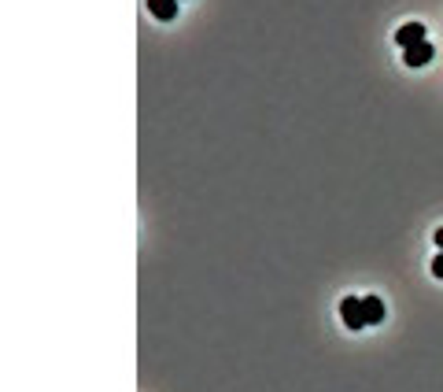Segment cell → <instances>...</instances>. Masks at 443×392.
I'll return each instance as SVG.
<instances>
[{"label":"cell","mask_w":443,"mask_h":392,"mask_svg":"<svg viewBox=\"0 0 443 392\" xmlns=\"http://www.w3.org/2000/svg\"><path fill=\"white\" fill-rule=\"evenodd\" d=\"M436 244H439V248H443V226H439V230H436Z\"/></svg>","instance_id":"52a82bcc"},{"label":"cell","mask_w":443,"mask_h":392,"mask_svg":"<svg viewBox=\"0 0 443 392\" xmlns=\"http://www.w3.org/2000/svg\"><path fill=\"white\" fill-rule=\"evenodd\" d=\"M418 41H425V26H421V23H403V26L396 30V45L410 48V45H418Z\"/></svg>","instance_id":"3957f363"},{"label":"cell","mask_w":443,"mask_h":392,"mask_svg":"<svg viewBox=\"0 0 443 392\" xmlns=\"http://www.w3.org/2000/svg\"><path fill=\"white\" fill-rule=\"evenodd\" d=\"M432 274H436V277H443V248H439V255L432 259Z\"/></svg>","instance_id":"8992f818"},{"label":"cell","mask_w":443,"mask_h":392,"mask_svg":"<svg viewBox=\"0 0 443 392\" xmlns=\"http://www.w3.org/2000/svg\"><path fill=\"white\" fill-rule=\"evenodd\" d=\"M362 315H366V325H381L384 322V300L381 296H362Z\"/></svg>","instance_id":"277c9868"},{"label":"cell","mask_w":443,"mask_h":392,"mask_svg":"<svg viewBox=\"0 0 443 392\" xmlns=\"http://www.w3.org/2000/svg\"><path fill=\"white\" fill-rule=\"evenodd\" d=\"M148 11H152L155 19L170 23V19H177V0H148Z\"/></svg>","instance_id":"5b68a950"},{"label":"cell","mask_w":443,"mask_h":392,"mask_svg":"<svg viewBox=\"0 0 443 392\" xmlns=\"http://www.w3.org/2000/svg\"><path fill=\"white\" fill-rule=\"evenodd\" d=\"M340 315H343V325H348V330H362V325H366L362 300H355V296H343L340 300Z\"/></svg>","instance_id":"6da1fadb"},{"label":"cell","mask_w":443,"mask_h":392,"mask_svg":"<svg viewBox=\"0 0 443 392\" xmlns=\"http://www.w3.org/2000/svg\"><path fill=\"white\" fill-rule=\"evenodd\" d=\"M432 52H436V48L429 41H418V45L403 48V63H406V67H425V63L432 59Z\"/></svg>","instance_id":"7a4b0ae2"}]
</instances>
